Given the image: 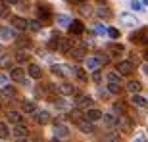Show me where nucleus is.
Listing matches in <instances>:
<instances>
[{"label":"nucleus","instance_id":"nucleus-1","mask_svg":"<svg viewBox=\"0 0 148 142\" xmlns=\"http://www.w3.org/2000/svg\"><path fill=\"white\" fill-rule=\"evenodd\" d=\"M115 73L117 75H123V77H127V75H131L133 73V61H129V60H123V61H117V66H115Z\"/></svg>","mask_w":148,"mask_h":142},{"label":"nucleus","instance_id":"nucleus-2","mask_svg":"<svg viewBox=\"0 0 148 142\" xmlns=\"http://www.w3.org/2000/svg\"><path fill=\"white\" fill-rule=\"evenodd\" d=\"M77 108H83V109H90L94 104V100L90 96H85V94H77V100H75Z\"/></svg>","mask_w":148,"mask_h":142},{"label":"nucleus","instance_id":"nucleus-3","mask_svg":"<svg viewBox=\"0 0 148 142\" xmlns=\"http://www.w3.org/2000/svg\"><path fill=\"white\" fill-rule=\"evenodd\" d=\"M37 14H38V17H40L42 21H50V19H52V10H50L48 4H38Z\"/></svg>","mask_w":148,"mask_h":142},{"label":"nucleus","instance_id":"nucleus-4","mask_svg":"<svg viewBox=\"0 0 148 142\" xmlns=\"http://www.w3.org/2000/svg\"><path fill=\"white\" fill-rule=\"evenodd\" d=\"M67 29H69V33H71L73 37H79V35L85 33V25H83L79 19H73V21L67 25Z\"/></svg>","mask_w":148,"mask_h":142},{"label":"nucleus","instance_id":"nucleus-5","mask_svg":"<svg viewBox=\"0 0 148 142\" xmlns=\"http://www.w3.org/2000/svg\"><path fill=\"white\" fill-rule=\"evenodd\" d=\"M131 40L133 42H138V44H146L148 42V29H140L137 33H133Z\"/></svg>","mask_w":148,"mask_h":142},{"label":"nucleus","instance_id":"nucleus-6","mask_svg":"<svg viewBox=\"0 0 148 142\" xmlns=\"http://www.w3.org/2000/svg\"><path fill=\"white\" fill-rule=\"evenodd\" d=\"M58 90H60V92L64 94V96H73V94L77 96V94H79V92H77V88L73 87L71 83H60V87H58Z\"/></svg>","mask_w":148,"mask_h":142},{"label":"nucleus","instance_id":"nucleus-7","mask_svg":"<svg viewBox=\"0 0 148 142\" xmlns=\"http://www.w3.org/2000/svg\"><path fill=\"white\" fill-rule=\"evenodd\" d=\"M85 119L87 121H98V119H102V111L100 109H96V108H90V109H87L85 111Z\"/></svg>","mask_w":148,"mask_h":142},{"label":"nucleus","instance_id":"nucleus-8","mask_svg":"<svg viewBox=\"0 0 148 142\" xmlns=\"http://www.w3.org/2000/svg\"><path fill=\"white\" fill-rule=\"evenodd\" d=\"M10 21H12V27H16L17 31H25V29H27V19H23V17H19V16H14Z\"/></svg>","mask_w":148,"mask_h":142},{"label":"nucleus","instance_id":"nucleus-9","mask_svg":"<svg viewBox=\"0 0 148 142\" xmlns=\"http://www.w3.org/2000/svg\"><path fill=\"white\" fill-rule=\"evenodd\" d=\"M85 66H87V69H90V71H98L100 61H98L96 56H90V58H85Z\"/></svg>","mask_w":148,"mask_h":142},{"label":"nucleus","instance_id":"nucleus-10","mask_svg":"<svg viewBox=\"0 0 148 142\" xmlns=\"http://www.w3.org/2000/svg\"><path fill=\"white\" fill-rule=\"evenodd\" d=\"M33 117H35V121H37V123H40V125H44V123H48L50 121V113L48 111H35L33 113Z\"/></svg>","mask_w":148,"mask_h":142},{"label":"nucleus","instance_id":"nucleus-11","mask_svg":"<svg viewBox=\"0 0 148 142\" xmlns=\"http://www.w3.org/2000/svg\"><path fill=\"white\" fill-rule=\"evenodd\" d=\"M77 127H79L83 132H92L94 131V125L87 119H77Z\"/></svg>","mask_w":148,"mask_h":142},{"label":"nucleus","instance_id":"nucleus-12","mask_svg":"<svg viewBox=\"0 0 148 142\" xmlns=\"http://www.w3.org/2000/svg\"><path fill=\"white\" fill-rule=\"evenodd\" d=\"M117 127H119V129H123V131H131L133 123H131V119H129L127 115H121L119 119H117Z\"/></svg>","mask_w":148,"mask_h":142},{"label":"nucleus","instance_id":"nucleus-13","mask_svg":"<svg viewBox=\"0 0 148 142\" xmlns=\"http://www.w3.org/2000/svg\"><path fill=\"white\" fill-rule=\"evenodd\" d=\"M27 71H29V77H33V79H40V77H42V69H40L37 63H31V66L27 67Z\"/></svg>","mask_w":148,"mask_h":142},{"label":"nucleus","instance_id":"nucleus-14","mask_svg":"<svg viewBox=\"0 0 148 142\" xmlns=\"http://www.w3.org/2000/svg\"><path fill=\"white\" fill-rule=\"evenodd\" d=\"M102 117H104V123L108 127H115L117 125V119H119V117H117L115 113H112V111L110 113H102Z\"/></svg>","mask_w":148,"mask_h":142},{"label":"nucleus","instance_id":"nucleus-15","mask_svg":"<svg viewBox=\"0 0 148 142\" xmlns=\"http://www.w3.org/2000/svg\"><path fill=\"white\" fill-rule=\"evenodd\" d=\"M131 102L137 106V108H146V106H148V100L143 98L140 94H133V96H131Z\"/></svg>","mask_w":148,"mask_h":142},{"label":"nucleus","instance_id":"nucleus-16","mask_svg":"<svg viewBox=\"0 0 148 142\" xmlns=\"http://www.w3.org/2000/svg\"><path fill=\"white\" fill-rule=\"evenodd\" d=\"M69 56H71L73 60H83V58H85V46L71 48V50H69Z\"/></svg>","mask_w":148,"mask_h":142},{"label":"nucleus","instance_id":"nucleus-17","mask_svg":"<svg viewBox=\"0 0 148 142\" xmlns=\"http://www.w3.org/2000/svg\"><path fill=\"white\" fill-rule=\"evenodd\" d=\"M54 132H56V137H67V134H69V129H67L66 125H62V123H56Z\"/></svg>","mask_w":148,"mask_h":142},{"label":"nucleus","instance_id":"nucleus-18","mask_svg":"<svg viewBox=\"0 0 148 142\" xmlns=\"http://www.w3.org/2000/svg\"><path fill=\"white\" fill-rule=\"evenodd\" d=\"M140 88H143V85H140L138 81H129V83H127V90H129L131 94H138V92H140Z\"/></svg>","mask_w":148,"mask_h":142},{"label":"nucleus","instance_id":"nucleus-19","mask_svg":"<svg viewBox=\"0 0 148 142\" xmlns=\"http://www.w3.org/2000/svg\"><path fill=\"white\" fill-rule=\"evenodd\" d=\"M8 119H10L12 123H16V125H23V115L19 113V111H10V113H8Z\"/></svg>","mask_w":148,"mask_h":142},{"label":"nucleus","instance_id":"nucleus-20","mask_svg":"<svg viewBox=\"0 0 148 142\" xmlns=\"http://www.w3.org/2000/svg\"><path fill=\"white\" fill-rule=\"evenodd\" d=\"M12 79H16V81H19V83L25 81V73H23L21 67H14V69H12Z\"/></svg>","mask_w":148,"mask_h":142},{"label":"nucleus","instance_id":"nucleus-21","mask_svg":"<svg viewBox=\"0 0 148 142\" xmlns=\"http://www.w3.org/2000/svg\"><path fill=\"white\" fill-rule=\"evenodd\" d=\"M60 42H62V37H60V35H54V37L48 40V48L50 50H58V48H60Z\"/></svg>","mask_w":148,"mask_h":142},{"label":"nucleus","instance_id":"nucleus-22","mask_svg":"<svg viewBox=\"0 0 148 142\" xmlns=\"http://www.w3.org/2000/svg\"><path fill=\"white\" fill-rule=\"evenodd\" d=\"M40 21H37V19H27V29L29 31H33V33H38L40 31Z\"/></svg>","mask_w":148,"mask_h":142},{"label":"nucleus","instance_id":"nucleus-23","mask_svg":"<svg viewBox=\"0 0 148 142\" xmlns=\"http://www.w3.org/2000/svg\"><path fill=\"white\" fill-rule=\"evenodd\" d=\"M14 134H16L17 138L27 137V127H25V125H16V127H14Z\"/></svg>","mask_w":148,"mask_h":142},{"label":"nucleus","instance_id":"nucleus-24","mask_svg":"<svg viewBox=\"0 0 148 142\" xmlns=\"http://www.w3.org/2000/svg\"><path fill=\"white\" fill-rule=\"evenodd\" d=\"M71 73H75V77L79 79V81H87L88 77H87V73H85V69H81V67H71Z\"/></svg>","mask_w":148,"mask_h":142},{"label":"nucleus","instance_id":"nucleus-25","mask_svg":"<svg viewBox=\"0 0 148 142\" xmlns=\"http://www.w3.org/2000/svg\"><path fill=\"white\" fill-rule=\"evenodd\" d=\"M102 142H119V132H108V134H104V138H102Z\"/></svg>","mask_w":148,"mask_h":142},{"label":"nucleus","instance_id":"nucleus-26","mask_svg":"<svg viewBox=\"0 0 148 142\" xmlns=\"http://www.w3.org/2000/svg\"><path fill=\"white\" fill-rule=\"evenodd\" d=\"M21 108H23V111H27V113H35V111H37L35 104H33V102H29V100H23Z\"/></svg>","mask_w":148,"mask_h":142},{"label":"nucleus","instance_id":"nucleus-27","mask_svg":"<svg viewBox=\"0 0 148 142\" xmlns=\"http://www.w3.org/2000/svg\"><path fill=\"white\" fill-rule=\"evenodd\" d=\"M60 50L64 52V54H69V50H71V40H67V38H62Z\"/></svg>","mask_w":148,"mask_h":142},{"label":"nucleus","instance_id":"nucleus-28","mask_svg":"<svg viewBox=\"0 0 148 142\" xmlns=\"http://www.w3.org/2000/svg\"><path fill=\"white\" fill-rule=\"evenodd\" d=\"M0 37L6 38V40H10V38L14 37V31H12L10 27H0Z\"/></svg>","mask_w":148,"mask_h":142},{"label":"nucleus","instance_id":"nucleus-29","mask_svg":"<svg viewBox=\"0 0 148 142\" xmlns=\"http://www.w3.org/2000/svg\"><path fill=\"white\" fill-rule=\"evenodd\" d=\"M121 21L125 23V25H135V23H137V19H135V17L133 16H129V14H121Z\"/></svg>","mask_w":148,"mask_h":142},{"label":"nucleus","instance_id":"nucleus-30","mask_svg":"<svg viewBox=\"0 0 148 142\" xmlns=\"http://www.w3.org/2000/svg\"><path fill=\"white\" fill-rule=\"evenodd\" d=\"M27 52H25V50H17L16 52V60L19 61V63H25V61H27Z\"/></svg>","mask_w":148,"mask_h":142},{"label":"nucleus","instance_id":"nucleus-31","mask_svg":"<svg viewBox=\"0 0 148 142\" xmlns=\"http://www.w3.org/2000/svg\"><path fill=\"white\" fill-rule=\"evenodd\" d=\"M69 23H71L69 16H64V14H60V16H58V25H62V27H67Z\"/></svg>","mask_w":148,"mask_h":142},{"label":"nucleus","instance_id":"nucleus-32","mask_svg":"<svg viewBox=\"0 0 148 142\" xmlns=\"http://www.w3.org/2000/svg\"><path fill=\"white\" fill-rule=\"evenodd\" d=\"M119 79L121 77L117 75V73H108V83H110V85H119Z\"/></svg>","mask_w":148,"mask_h":142},{"label":"nucleus","instance_id":"nucleus-33","mask_svg":"<svg viewBox=\"0 0 148 142\" xmlns=\"http://www.w3.org/2000/svg\"><path fill=\"white\" fill-rule=\"evenodd\" d=\"M10 134V129H8V125L6 123H0V138H6Z\"/></svg>","mask_w":148,"mask_h":142},{"label":"nucleus","instance_id":"nucleus-34","mask_svg":"<svg viewBox=\"0 0 148 142\" xmlns=\"http://www.w3.org/2000/svg\"><path fill=\"white\" fill-rule=\"evenodd\" d=\"M106 33L110 35L112 38H119V29H115V27H108V29H106Z\"/></svg>","mask_w":148,"mask_h":142},{"label":"nucleus","instance_id":"nucleus-35","mask_svg":"<svg viewBox=\"0 0 148 142\" xmlns=\"http://www.w3.org/2000/svg\"><path fill=\"white\" fill-rule=\"evenodd\" d=\"M2 94H4V96H16V88H12V87H4V90H2Z\"/></svg>","mask_w":148,"mask_h":142},{"label":"nucleus","instance_id":"nucleus-36","mask_svg":"<svg viewBox=\"0 0 148 142\" xmlns=\"http://www.w3.org/2000/svg\"><path fill=\"white\" fill-rule=\"evenodd\" d=\"M114 109H115V111H119V113H125V104H123V102H115Z\"/></svg>","mask_w":148,"mask_h":142},{"label":"nucleus","instance_id":"nucleus-37","mask_svg":"<svg viewBox=\"0 0 148 142\" xmlns=\"http://www.w3.org/2000/svg\"><path fill=\"white\" fill-rule=\"evenodd\" d=\"M98 16H100V17H110V10L100 6V8H98Z\"/></svg>","mask_w":148,"mask_h":142},{"label":"nucleus","instance_id":"nucleus-38","mask_svg":"<svg viewBox=\"0 0 148 142\" xmlns=\"http://www.w3.org/2000/svg\"><path fill=\"white\" fill-rule=\"evenodd\" d=\"M110 50H112V54H121V52H123V46H121V44H114Z\"/></svg>","mask_w":148,"mask_h":142},{"label":"nucleus","instance_id":"nucleus-39","mask_svg":"<svg viewBox=\"0 0 148 142\" xmlns=\"http://www.w3.org/2000/svg\"><path fill=\"white\" fill-rule=\"evenodd\" d=\"M108 90H110L112 94H119V85H110V83H108Z\"/></svg>","mask_w":148,"mask_h":142},{"label":"nucleus","instance_id":"nucleus-40","mask_svg":"<svg viewBox=\"0 0 148 142\" xmlns=\"http://www.w3.org/2000/svg\"><path fill=\"white\" fill-rule=\"evenodd\" d=\"M96 58H98L100 63H108V61H110V56H108V54H98Z\"/></svg>","mask_w":148,"mask_h":142},{"label":"nucleus","instance_id":"nucleus-41","mask_svg":"<svg viewBox=\"0 0 148 142\" xmlns=\"http://www.w3.org/2000/svg\"><path fill=\"white\" fill-rule=\"evenodd\" d=\"M52 73H54V75H64V73H66V71H64V69H62V67L60 66H52Z\"/></svg>","mask_w":148,"mask_h":142},{"label":"nucleus","instance_id":"nucleus-42","mask_svg":"<svg viewBox=\"0 0 148 142\" xmlns=\"http://www.w3.org/2000/svg\"><path fill=\"white\" fill-rule=\"evenodd\" d=\"M131 8L133 10H143V4H140V2H138V0H131Z\"/></svg>","mask_w":148,"mask_h":142},{"label":"nucleus","instance_id":"nucleus-43","mask_svg":"<svg viewBox=\"0 0 148 142\" xmlns=\"http://www.w3.org/2000/svg\"><path fill=\"white\" fill-rule=\"evenodd\" d=\"M0 66H2V67L10 66V58H8V56H2V58H0Z\"/></svg>","mask_w":148,"mask_h":142},{"label":"nucleus","instance_id":"nucleus-44","mask_svg":"<svg viewBox=\"0 0 148 142\" xmlns=\"http://www.w3.org/2000/svg\"><path fill=\"white\" fill-rule=\"evenodd\" d=\"M6 14H8V6H6V4H2V2H0V17H4Z\"/></svg>","mask_w":148,"mask_h":142},{"label":"nucleus","instance_id":"nucleus-45","mask_svg":"<svg viewBox=\"0 0 148 142\" xmlns=\"http://www.w3.org/2000/svg\"><path fill=\"white\" fill-rule=\"evenodd\" d=\"M17 42L21 44V46H27V48H29V46H31V40H29V38H19Z\"/></svg>","mask_w":148,"mask_h":142},{"label":"nucleus","instance_id":"nucleus-46","mask_svg":"<svg viewBox=\"0 0 148 142\" xmlns=\"http://www.w3.org/2000/svg\"><path fill=\"white\" fill-rule=\"evenodd\" d=\"M16 142H37V138H27V137H23V138H17Z\"/></svg>","mask_w":148,"mask_h":142},{"label":"nucleus","instance_id":"nucleus-47","mask_svg":"<svg viewBox=\"0 0 148 142\" xmlns=\"http://www.w3.org/2000/svg\"><path fill=\"white\" fill-rule=\"evenodd\" d=\"M100 79H102V75H100V71H94V73H92V81H96V83H98Z\"/></svg>","mask_w":148,"mask_h":142},{"label":"nucleus","instance_id":"nucleus-48","mask_svg":"<svg viewBox=\"0 0 148 142\" xmlns=\"http://www.w3.org/2000/svg\"><path fill=\"white\" fill-rule=\"evenodd\" d=\"M94 31H96L98 35H102V33H106V27H102V25H96V27H94Z\"/></svg>","mask_w":148,"mask_h":142},{"label":"nucleus","instance_id":"nucleus-49","mask_svg":"<svg viewBox=\"0 0 148 142\" xmlns=\"http://www.w3.org/2000/svg\"><path fill=\"white\" fill-rule=\"evenodd\" d=\"M6 83H8V77L4 73H0V85H6Z\"/></svg>","mask_w":148,"mask_h":142},{"label":"nucleus","instance_id":"nucleus-50","mask_svg":"<svg viewBox=\"0 0 148 142\" xmlns=\"http://www.w3.org/2000/svg\"><path fill=\"white\" fill-rule=\"evenodd\" d=\"M140 4H143V6H148V0H140Z\"/></svg>","mask_w":148,"mask_h":142},{"label":"nucleus","instance_id":"nucleus-51","mask_svg":"<svg viewBox=\"0 0 148 142\" xmlns=\"http://www.w3.org/2000/svg\"><path fill=\"white\" fill-rule=\"evenodd\" d=\"M135 142H144V140H143V137H137V140H135Z\"/></svg>","mask_w":148,"mask_h":142},{"label":"nucleus","instance_id":"nucleus-52","mask_svg":"<svg viewBox=\"0 0 148 142\" xmlns=\"http://www.w3.org/2000/svg\"><path fill=\"white\" fill-rule=\"evenodd\" d=\"M144 58H146V60H148V50H146V52H144Z\"/></svg>","mask_w":148,"mask_h":142},{"label":"nucleus","instance_id":"nucleus-53","mask_svg":"<svg viewBox=\"0 0 148 142\" xmlns=\"http://www.w3.org/2000/svg\"><path fill=\"white\" fill-rule=\"evenodd\" d=\"M144 73H148V66H144Z\"/></svg>","mask_w":148,"mask_h":142},{"label":"nucleus","instance_id":"nucleus-54","mask_svg":"<svg viewBox=\"0 0 148 142\" xmlns=\"http://www.w3.org/2000/svg\"><path fill=\"white\" fill-rule=\"evenodd\" d=\"M52 142H60V140H56V138H54V140H52Z\"/></svg>","mask_w":148,"mask_h":142},{"label":"nucleus","instance_id":"nucleus-55","mask_svg":"<svg viewBox=\"0 0 148 142\" xmlns=\"http://www.w3.org/2000/svg\"><path fill=\"white\" fill-rule=\"evenodd\" d=\"M77 2H83V0H77Z\"/></svg>","mask_w":148,"mask_h":142},{"label":"nucleus","instance_id":"nucleus-56","mask_svg":"<svg viewBox=\"0 0 148 142\" xmlns=\"http://www.w3.org/2000/svg\"><path fill=\"white\" fill-rule=\"evenodd\" d=\"M0 142H4V140H0Z\"/></svg>","mask_w":148,"mask_h":142}]
</instances>
